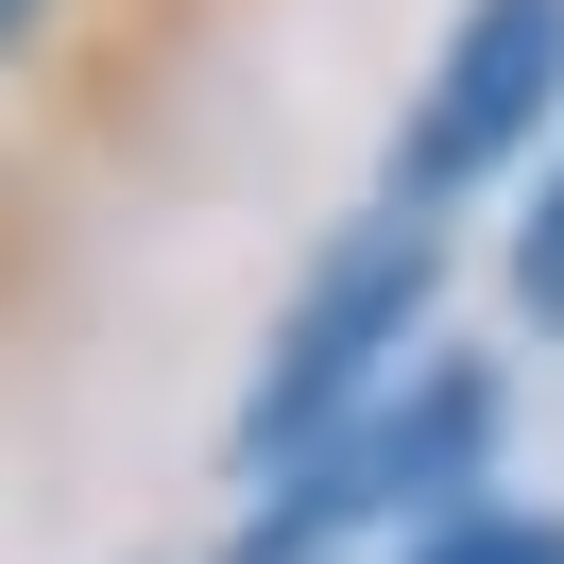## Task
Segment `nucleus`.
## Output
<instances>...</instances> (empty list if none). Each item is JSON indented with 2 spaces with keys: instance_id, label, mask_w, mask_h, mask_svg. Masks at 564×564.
Instances as JSON below:
<instances>
[{
  "instance_id": "f257e3e1",
  "label": "nucleus",
  "mask_w": 564,
  "mask_h": 564,
  "mask_svg": "<svg viewBox=\"0 0 564 564\" xmlns=\"http://www.w3.org/2000/svg\"><path fill=\"white\" fill-rule=\"evenodd\" d=\"M496 445H513V377H496L479 343H427L377 411H343L308 462H274L206 564H359V547L393 564L411 530H445L462 496H496Z\"/></svg>"
},
{
  "instance_id": "f03ea898",
  "label": "nucleus",
  "mask_w": 564,
  "mask_h": 564,
  "mask_svg": "<svg viewBox=\"0 0 564 564\" xmlns=\"http://www.w3.org/2000/svg\"><path fill=\"white\" fill-rule=\"evenodd\" d=\"M427 325H445V223L427 206H343L308 240V274H291V308L257 325V377H240V411H223V479H274V462H308L343 411H377L393 377L427 359Z\"/></svg>"
},
{
  "instance_id": "7ed1b4c3",
  "label": "nucleus",
  "mask_w": 564,
  "mask_h": 564,
  "mask_svg": "<svg viewBox=\"0 0 564 564\" xmlns=\"http://www.w3.org/2000/svg\"><path fill=\"white\" fill-rule=\"evenodd\" d=\"M547 138H564V0H462L445 52H427V86L393 104L377 188L427 206V223H462L479 188L547 172Z\"/></svg>"
},
{
  "instance_id": "20e7f679",
  "label": "nucleus",
  "mask_w": 564,
  "mask_h": 564,
  "mask_svg": "<svg viewBox=\"0 0 564 564\" xmlns=\"http://www.w3.org/2000/svg\"><path fill=\"white\" fill-rule=\"evenodd\" d=\"M206 35H223V0H0V104L52 154H104L188 86Z\"/></svg>"
},
{
  "instance_id": "39448f33",
  "label": "nucleus",
  "mask_w": 564,
  "mask_h": 564,
  "mask_svg": "<svg viewBox=\"0 0 564 564\" xmlns=\"http://www.w3.org/2000/svg\"><path fill=\"white\" fill-rule=\"evenodd\" d=\"M52 274H69V154L0 104V343L52 308Z\"/></svg>"
},
{
  "instance_id": "423d86ee",
  "label": "nucleus",
  "mask_w": 564,
  "mask_h": 564,
  "mask_svg": "<svg viewBox=\"0 0 564 564\" xmlns=\"http://www.w3.org/2000/svg\"><path fill=\"white\" fill-rule=\"evenodd\" d=\"M393 564H564V513H547V496H462V513L411 530Z\"/></svg>"
},
{
  "instance_id": "0eeeda50",
  "label": "nucleus",
  "mask_w": 564,
  "mask_h": 564,
  "mask_svg": "<svg viewBox=\"0 0 564 564\" xmlns=\"http://www.w3.org/2000/svg\"><path fill=\"white\" fill-rule=\"evenodd\" d=\"M496 274H513V308L564 343V138H547V172H530V206H513V257H496Z\"/></svg>"
}]
</instances>
